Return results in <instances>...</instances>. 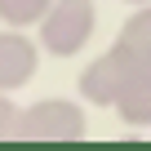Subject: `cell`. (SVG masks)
I'll return each instance as SVG.
<instances>
[{"label": "cell", "mask_w": 151, "mask_h": 151, "mask_svg": "<svg viewBox=\"0 0 151 151\" xmlns=\"http://www.w3.org/2000/svg\"><path fill=\"white\" fill-rule=\"evenodd\" d=\"M98 31V5L93 0H53L49 14L36 27V40L49 58H80Z\"/></svg>", "instance_id": "obj_1"}, {"label": "cell", "mask_w": 151, "mask_h": 151, "mask_svg": "<svg viewBox=\"0 0 151 151\" xmlns=\"http://www.w3.org/2000/svg\"><path fill=\"white\" fill-rule=\"evenodd\" d=\"M22 142H85L89 138V120L85 107L71 98H40L31 107H22Z\"/></svg>", "instance_id": "obj_2"}, {"label": "cell", "mask_w": 151, "mask_h": 151, "mask_svg": "<svg viewBox=\"0 0 151 151\" xmlns=\"http://www.w3.org/2000/svg\"><path fill=\"white\" fill-rule=\"evenodd\" d=\"M40 40L27 36V27H5L0 22V93H18L36 80L40 71Z\"/></svg>", "instance_id": "obj_3"}, {"label": "cell", "mask_w": 151, "mask_h": 151, "mask_svg": "<svg viewBox=\"0 0 151 151\" xmlns=\"http://www.w3.org/2000/svg\"><path fill=\"white\" fill-rule=\"evenodd\" d=\"M133 71H138V67H133L120 49H107V53H98L93 62H85L76 89H80V98H85L89 107H116L120 89L133 80Z\"/></svg>", "instance_id": "obj_4"}, {"label": "cell", "mask_w": 151, "mask_h": 151, "mask_svg": "<svg viewBox=\"0 0 151 151\" xmlns=\"http://www.w3.org/2000/svg\"><path fill=\"white\" fill-rule=\"evenodd\" d=\"M111 49H120L138 71H151V5H133V14L120 22Z\"/></svg>", "instance_id": "obj_5"}, {"label": "cell", "mask_w": 151, "mask_h": 151, "mask_svg": "<svg viewBox=\"0 0 151 151\" xmlns=\"http://www.w3.org/2000/svg\"><path fill=\"white\" fill-rule=\"evenodd\" d=\"M111 111L133 129H151V71H133V80L120 89Z\"/></svg>", "instance_id": "obj_6"}, {"label": "cell", "mask_w": 151, "mask_h": 151, "mask_svg": "<svg viewBox=\"0 0 151 151\" xmlns=\"http://www.w3.org/2000/svg\"><path fill=\"white\" fill-rule=\"evenodd\" d=\"M53 0H0V22L5 27H40Z\"/></svg>", "instance_id": "obj_7"}, {"label": "cell", "mask_w": 151, "mask_h": 151, "mask_svg": "<svg viewBox=\"0 0 151 151\" xmlns=\"http://www.w3.org/2000/svg\"><path fill=\"white\" fill-rule=\"evenodd\" d=\"M18 129H22V107L14 102V93H0V142L18 138Z\"/></svg>", "instance_id": "obj_8"}, {"label": "cell", "mask_w": 151, "mask_h": 151, "mask_svg": "<svg viewBox=\"0 0 151 151\" xmlns=\"http://www.w3.org/2000/svg\"><path fill=\"white\" fill-rule=\"evenodd\" d=\"M124 5H151V0H124Z\"/></svg>", "instance_id": "obj_9"}]
</instances>
